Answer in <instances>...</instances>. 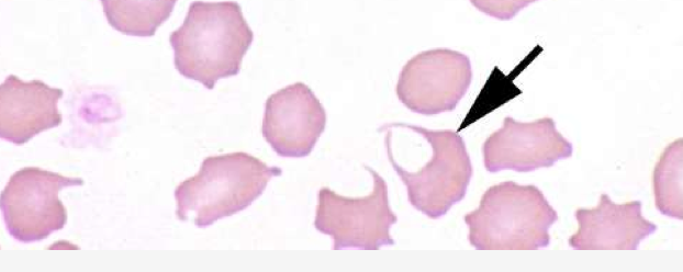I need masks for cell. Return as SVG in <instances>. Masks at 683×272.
Here are the masks:
<instances>
[{"label": "cell", "mask_w": 683, "mask_h": 272, "mask_svg": "<svg viewBox=\"0 0 683 272\" xmlns=\"http://www.w3.org/2000/svg\"><path fill=\"white\" fill-rule=\"evenodd\" d=\"M254 32L235 1H192L183 23L169 35L178 72L212 90L236 76Z\"/></svg>", "instance_id": "obj_1"}, {"label": "cell", "mask_w": 683, "mask_h": 272, "mask_svg": "<svg viewBox=\"0 0 683 272\" xmlns=\"http://www.w3.org/2000/svg\"><path fill=\"white\" fill-rule=\"evenodd\" d=\"M556 209L533 184L504 181L490 186L479 207L463 220L468 239L477 250H537L550 242L549 228Z\"/></svg>", "instance_id": "obj_2"}, {"label": "cell", "mask_w": 683, "mask_h": 272, "mask_svg": "<svg viewBox=\"0 0 683 272\" xmlns=\"http://www.w3.org/2000/svg\"><path fill=\"white\" fill-rule=\"evenodd\" d=\"M281 173L279 167L244 151L206 157L199 172L176 188V215L187 220L193 212L195 226L205 228L247 208Z\"/></svg>", "instance_id": "obj_3"}, {"label": "cell", "mask_w": 683, "mask_h": 272, "mask_svg": "<svg viewBox=\"0 0 683 272\" xmlns=\"http://www.w3.org/2000/svg\"><path fill=\"white\" fill-rule=\"evenodd\" d=\"M390 127L408 128L430 145V159L417 171H407L394 160L390 131L385 138L389 160L406 186L410 204L432 219L444 216L464 197L473 173L463 138L451 129L435 131L404 123L384 124L379 132Z\"/></svg>", "instance_id": "obj_4"}, {"label": "cell", "mask_w": 683, "mask_h": 272, "mask_svg": "<svg viewBox=\"0 0 683 272\" xmlns=\"http://www.w3.org/2000/svg\"><path fill=\"white\" fill-rule=\"evenodd\" d=\"M365 169L373 180L372 191L366 196L347 197L327 186L318 191L314 227L331 236L334 250H378L395 243L390 228L398 216L389 204L387 182L372 168Z\"/></svg>", "instance_id": "obj_5"}, {"label": "cell", "mask_w": 683, "mask_h": 272, "mask_svg": "<svg viewBox=\"0 0 683 272\" xmlns=\"http://www.w3.org/2000/svg\"><path fill=\"white\" fill-rule=\"evenodd\" d=\"M81 178L66 177L38 167L15 171L1 193V212L9 235L30 243L47 238L67 223L58 197L64 188L82 185Z\"/></svg>", "instance_id": "obj_6"}, {"label": "cell", "mask_w": 683, "mask_h": 272, "mask_svg": "<svg viewBox=\"0 0 683 272\" xmlns=\"http://www.w3.org/2000/svg\"><path fill=\"white\" fill-rule=\"evenodd\" d=\"M472 80L467 55L433 48L413 56L403 66L398 83L399 100L412 112L437 115L456 109Z\"/></svg>", "instance_id": "obj_7"}, {"label": "cell", "mask_w": 683, "mask_h": 272, "mask_svg": "<svg viewBox=\"0 0 683 272\" xmlns=\"http://www.w3.org/2000/svg\"><path fill=\"white\" fill-rule=\"evenodd\" d=\"M572 151V144L557 131L551 117L524 123L506 116L503 126L493 132L482 147L484 167L492 173L549 168L571 157Z\"/></svg>", "instance_id": "obj_8"}, {"label": "cell", "mask_w": 683, "mask_h": 272, "mask_svg": "<svg viewBox=\"0 0 683 272\" xmlns=\"http://www.w3.org/2000/svg\"><path fill=\"white\" fill-rule=\"evenodd\" d=\"M325 125L324 106L303 82L285 86L266 100L261 134L280 157L309 156Z\"/></svg>", "instance_id": "obj_9"}, {"label": "cell", "mask_w": 683, "mask_h": 272, "mask_svg": "<svg viewBox=\"0 0 683 272\" xmlns=\"http://www.w3.org/2000/svg\"><path fill=\"white\" fill-rule=\"evenodd\" d=\"M574 217L578 230L570 236L569 246L575 250H636L657 225L641 214V202L614 203L606 193L593 208H578Z\"/></svg>", "instance_id": "obj_10"}, {"label": "cell", "mask_w": 683, "mask_h": 272, "mask_svg": "<svg viewBox=\"0 0 683 272\" xmlns=\"http://www.w3.org/2000/svg\"><path fill=\"white\" fill-rule=\"evenodd\" d=\"M64 91L41 80L8 76L0 87V137L23 145L35 135L60 125L57 103Z\"/></svg>", "instance_id": "obj_11"}, {"label": "cell", "mask_w": 683, "mask_h": 272, "mask_svg": "<svg viewBox=\"0 0 683 272\" xmlns=\"http://www.w3.org/2000/svg\"><path fill=\"white\" fill-rule=\"evenodd\" d=\"M176 0H101L109 24L131 36L148 37L170 16Z\"/></svg>", "instance_id": "obj_12"}, {"label": "cell", "mask_w": 683, "mask_h": 272, "mask_svg": "<svg viewBox=\"0 0 683 272\" xmlns=\"http://www.w3.org/2000/svg\"><path fill=\"white\" fill-rule=\"evenodd\" d=\"M682 158L683 141H672L661 154L653 170V193L657 209L669 217L682 220Z\"/></svg>", "instance_id": "obj_13"}]
</instances>
